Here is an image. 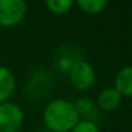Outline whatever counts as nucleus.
<instances>
[{"mask_svg":"<svg viewBox=\"0 0 132 132\" xmlns=\"http://www.w3.org/2000/svg\"><path fill=\"white\" fill-rule=\"evenodd\" d=\"M45 7L53 14H66L71 11L73 5L75 4L74 0H44Z\"/></svg>","mask_w":132,"mask_h":132,"instance_id":"9","label":"nucleus"},{"mask_svg":"<svg viewBox=\"0 0 132 132\" xmlns=\"http://www.w3.org/2000/svg\"><path fill=\"white\" fill-rule=\"evenodd\" d=\"M25 0H0V27L11 29L20 25L26 16Z\"/></svg>","mask_w":132,"mask_h":132,"instance_id":"4","label":"nucleus"},{"mask_svg":"<svg viewBox=\"0 0 132 132\" xmlns=\"http://www.w3.org/2000/svg\"><path fill=\"white\" fill-rule=\"evenodd\" d=\"M70 132H100V128L93 120L80 119Z\"/></svg>","mask_w":132,"mask_h":132,"instance_id":"11","label":"nucleus"},{"mask_svg":"<svg viewBox=\"0 0 132 132\" xmlns=\"http://www.w3.org/2000/svg\"><path fill=\"white\" fill-rule=\"evenodd\" d=\"M122 102L120 93L114 87H108L100 91L96 98V105L104 111H113L115 110Z\"/></svg>","mask_w":132,"mask_h":132,"instance_id":"6","label":"nucleus"},{"mask_svg":"<svg viewBox=\"0 0 132 132\" xmlns=\"http://www.w3.org/2000/svg\"><path fill=\"white\" fill-rule=\"evenodd\" d=\"M80 120L75 104L68 98H54L43 110V123L51 132H70Z\"/></svg>","mask_w":132,"mask_h":132,"instance_id":"1","label":"nucleus"},{"mask_svg":"<svg viewBox=\"0 0 132 132\" xmlns=\"http://www.w3.org/2000/svg\"><path fill=\"white\" fill-rule=\"evenodd\" d=\"M25 123V113L16 102L0 104V132H20Z\"/></svg>","mask_w":132,"mask_h":132,"instance_id":"3","label":"nucleus"},{"mask_svg":"<svg viewBox=\"0 0 132 132\" xmlns=\"http://www.w3.org/2000/svg\"><path fill=\"white\" fill-rule=\"evenodd\" d=\"M17 88V79L13 71L7 66L0 65V104L9 101Z\"/></svg>","mask_w":132,"mask_h":132,"instance_id":"5","label":"nucleus"},{"mask_svg":"<svg viewBox=\"0 0 132 132\" xmlns=\"http://www.w3.org/2000/svg\"><path fill=\"white\" fill-rule=\"evenodd\" d=\"M74 104H75V108H77L79 115L82 117V115H88V114H91L93 111L96 101H93L89 97H80Z\"/></svg>","mask_w":132,"mask_h":132,"instance_id":"10","label":"nucleus"},{"mask_svg":"<svg viewBox=\"0 0 132 132\" xmlns=\"http://www.w3.org/2000/svg\"><path fill=\"white\" fill-rule=\"evenodd\" d=\"M78 8L87 14H97L102 12L108 4V0H74Z\"/></svg>","mask_w":132,"mask_h":132,"instance_id":"8","label":"nucleus"},{"mask_svg":"<svg viewBox=\"0 0 132 132\" xmlns=\"http://www.w3.org/2000/svg\"><path fill=\"white\" fill-rule=\"evenodd\" d=\"M114 88L122 97L132 98V65L122 68L114 78Z\"/></svg>","mask_w":132,"mask_h":132,"instance_id":"7","label":"nucleus"},{"mask_svg":"<svg viewBox=\"0 0 132 132\" xmlns=\"http://www.w3.org/2000/svg\"><path fill=\"white\" fill-rule=\"evenodd\" d=\"M68 78L70 86L74 89L79 92H86L93 87L96 82V71L88 61L77 60L68 71Z\"/></svg>","mask_w":132,"mask_h":132,"instance_id":"2","label":"nucleus"}]
</instances>
